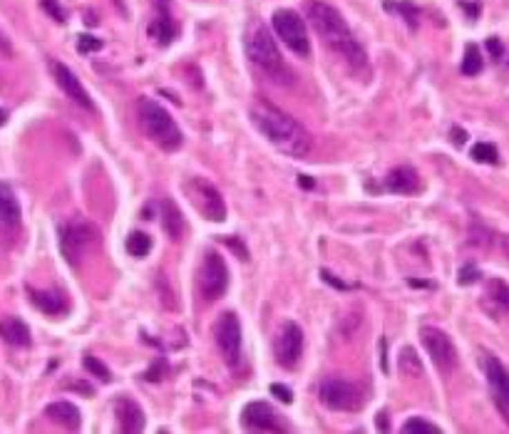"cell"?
I'll return each instance as SVG.
<instances>
[{
	"mask_svg": "<svg viewBox=\"0 0 509 434\" xmlns=\"http://www.w3.org/2000/svg\"><path fill=\"white\" fill-rule=\"evenodd\" d=\"M162 226L172 241H179V238H182L184 218H182V211L176 209V204L169 196H164V201H162Z\"/></svg>",
	"mask_w": 509,
	"mask_h": 434,
	"instance_id": "23",
	"label": "cell"
},
{
	"mask_svg": "<svg viewBox=\"0 0 509 434\" xmlns=\"http://www.w3.org/2000/svg\"><path fill=\"white\" fill-rule=\"evenodd\" d=\"M318 399L326 404L328 410L335 412H358L363 407V392L360 387L353 385L351 380L343 377H328L318 387Z\"/></svg>",
	"mask_w": 509,
	"mask_h": 434,
	"instance_id": "6",
	"label": "cell"
},
{
	"mask_svg": "<svg viewBox=\"0 0 509 434\" xmlns=\"http://www.w3.org/2000/svg\"><path fill=\"white\" fill-rule=\"evenodd\" d=\"M487 50H490V55L494 57V60H499V57H502V53H504L502 40H499V37H487Z\"/></svg>",
	"mask_w": 509,
	"mask_h": 434,
	"instance_id": "36",
	"label": "cell"
},
{
	"mask_svg": "<svg viewBox=\"0 0 509 434\" xmlns=\"http://www.w3.org/2000/svg\"><path fill=\"white\" fill-rule=\"evenodd\" d=\"M485 375H487V380H490L494 402H497L499 410L509 417V372L502 368V362H499L497 357L485 355Z\"/></svg>",
	"mask_w": 509,
	"mask_h": 434,
	"instance_id": "17",
	"label": "cell"
},
{
	"mask_svg": "<svg viewBox=\"0 0 509 434\" xmlns=\"http://www.w3.org/2000/svg\"><path fill=\"white\" fill-rule=\"evenodd\" d=\"M77 50L80 53H95V50H102V40L92 35H80L77 37Z\"/></svg>",
	"mask_w": 509,
	"mask_h": 434,
	"instance_id": "34",
	"label": "cell"
},
{
	"mask_svg": "<svg viewBox=\"0 0 509 434\" xmlns=\"http://www.w3.org/2000/svg\"><path fill=\"white\" fill-rule=\"evenodd\" d=\"M115 415H117V424H120L122 432H129V434H137L145 429V410H142L140 404L134 402L132 397H120L115 402Z\"/></svg>",
	"mask_w": 509,
	"mask_h": 434,
	"instance_id": "18",
	"label": "cell"
},
{
	"mask_svg": "<svg viewBox=\"0 0 509 434\" xmlns=\"http://www.w3.org/2000/svg\"><path fill=\"white\" fill-rule=\"evenodd\" d=\"M271 392L281 399V402H286V404L293 402V392L288 390V387H284V385H271Z\"/></svg>",
	"mask_w": 509,
	"mask_h": 434,
	"instance_id": "38",
	"label": "cell"
},
{
	"mask_svg": "<svg viewBox=\"0 0 509 434\" xmlns=\"http://www.w3.org/2000/svg\"><path fill=\"white\" fill-rule=\"evenodd\" d=\"M224 241H226V246H231V248H234V251H237L239 258L249 261V251H246V246H243V243H239V241H237V236H229V238H224Z\"/></svg>",
	"mask_w": 509,
	"mask_h": 434,
	"instance_id": "37",
	"label": "cell"
},
{
	"mask_svg": "<svg viewBox=\"0 0 509 434\" xmlns=\"http://www.w3.org/2000/svg\"><path fill=\"white\" fill-rule=\"evenodd\" d=\"M241 424L251 432H291L293 429L268 402L246 404L241 412Z\"/></svg>",
	"mask_w": 509,
	"mask_h": 434,
	"instance_id": "13",
	"label": "cell"
},
{
	"mask_svg": "<svg viewBox=\"0 0 509 434\" xmlns=\"http://www.w3.org/2000/svg\"><path fill=\"white\" fill-rule=\"evenodd\" d=\"M301 187H306V189L313 187V181H311V176H301Z\"/></svg>",
	"mask_w": 509,
	"mask_h": 434,
	"instance_id": "43",
	"label": "cell"
},
{
	"mask_svg": "<svg viewBox=\"0 0 509 434\" xmlns=\"http://www.w3.org/2000/svg\"><path fill=\"white\" fill-rule=\"evenodd\" d=\"M45 415L57 422L60 427L65 429H80V422H82V417H80V410L75 407L73 402H53L45 407Z\"/></svg>",
	"mask_w": 509,
	"mask_h": 434,
	"instance_id": "22",
	"label": "cell"
},
{
	"mask_svg": "<svg viewBox=\"0 0 509 434\" xmlns=\"http://www.w3.org/2000/svg\"><path fill=\"white\" fill-rule=\"evenodd\" d=\"M0 57H3V60H10L12 57V43H10V37L6 35L3 28H0Z\"/></svg>",
	"mask_w": 509,
	"mask_h": 434,
	"instance_id": "35",
	"label": "cell"
},
{
	"mask_svg": "<svg viewBox=\"0 0 509 434\" xmlns=\"http://www.w3.org/2000/svg\"><path fill=\"white\" fill-rule=\"evenodd\" d=\"M100 243V231L85 218H73L60 226V251L70 265H77Z\"/></svg>",
	"mask_w": 509,
	"mask_h": 434,
	"instance_id": "5",
	"label": "cell"
},
{
	"mask_svg": "<svg viewBox=\"0 0 509 434\" xmlns=\"http://www.w3.org/2000/svg\"><path fill=\"white\" fill-rule=\"evenodd\" d=\"M28 296H30V303L45 315H60L65 313V296L57 293V290H35L28 288Z\"/></svg>",
	"mask_w": 509,
	"mask_h": 434,
	"instance_id": "21",
	"label": "cell"
},
{
	"mask_svg": "<svg viewBox=\"0 0 509 434\" xmlns=\"http://www.w3.org/2000/svg\"><path fill=\"white\" fill-rule=\"evenodd\" d=\"M199 293L204 301H219L229 288V268L216 251H206L199 265Z\"/></svg>",
	"mask_w": 509,
	"mask_h": 434,
	"instance_id": "8",
	"label": "cell"
},
{
	"mask_svg": "<svg viewBox=\"0 0 509 434\" xmlns=\"http://www.w3.org/2000/svg\"><path fill=\"white\" fill-rule=\"evenodd\" d=\"M472 159L474 162H482V164H497V149L487 142H479V144L472 147Z\"/></svg>",
	"mask_w": 509,
	"mask_h": 434,
	"instance_id": "30",
	"label": "cell"
},
{
	"mask_svg": "<svg viewBox=\"0 0 509 434\" xmlns=\"http://www.w3.org/2000/svg\"><path fill=\"white\" fill-rule=\"evenodd\" d=\"M251 122L263 137L271 142L273 147L288 157L304 159L313 149V139H311L308 129L291 115H286L284 109L273 107L266 100H256L251 104Z\"/></svg>",
	"mask_w": 509,
	"mask_h": 434,
	"instance_id": "2",
	"label": "cell"
},
{
	"mask_svg": "<svg viewBox=\"0 0 509 434\" xmlns=\"http://www.w3.org/2000/svg\"><path fill=\"white\" fill-rule=\"evenodd\" d=\"M82 365H85V370H90V372L95 375V377H100V380H104V382L112 380V377H109V370L104 368V365L98 360V357L85 355V357H82Z\"/></svg>",
	"mask_w": 509,
	"mask_h": 434,
	"instance_id": "31",
	"label": "cell"
},
{
	"mask_svg": "<svg viewBox=\"0 0 509 434\" xmlns=\"http://www.w3.org/2000/svg\"><path fill=\"white\" fill-rule=\"evenodd\" d=\"M184 191H187V196L192 199L194 209L206 218V221L219 223V221H224V218H226L224 199H221V194H219L216 189L209 184V181L189 179L187 187H184Z\"/></svg>",
	"mask_w": 509,
	"mask_h": 434,
	"instance_id": "10",
	"label": "cell"
},
{
	"mask_svg": "<svg viewBox=\"0 0 509 434\" xmlns=\"http://www.w3.org/2000/svg\"><path fill=\"white\" fill-rule=\"evenodd\" d=\"M420 338H423L425 350H427V355L432 357V362H435V368L440 372L450 375L457 368V350L447 332L440 330V328L423 326L420 328Z\"/></svg>",
	"mask_w": 509,
	"mask_h": 434,
	"instance_id": "9",
	"label": "cell"
},
{
	"mask_svg": "<svg viewBox=\"0 0 509 434\" xmlns=\"http://www.w3.org/2000/svg\"><path fill=\"white\" fill-rule=\"evenodd\" d=\"M382 187L393 194H418L420 189H423V181H420L418 171L412 169V167H395V169L385 176Z\"/></svg>",
	"mask_w": 509,
	"mask_h": 434,
	"instance_id": "19",
	"label": "cell"
},
{
	"mask_svg": "<svg viewBox=\"0 0 509 434\" xmlns=\"http://www.w3.org/2000/svg\"><path fill=\"white\" fill-rule=\"evenodd\" d=\"M40 6H43L45 12L53 15L55 23H65V10L60 8V0H40Z\"/></svg>",
	"mask_w": 509,
	"mask_h": 434,
	"instance_id": "32",
	"label": "cell"
},
{
	"mask_svg": "<svg viewBox=\"0 0 509 434\" xmlns=\"http://www.w3.org/2000/svg\"><path fill=\"white\" fill-rule=\"evenodd\" d=\"M243 48H246L251 65L259 73L266 75L271 82H276V85H291L293 82L291 67L284 62L279 48H276V40L271 37V32L263 23L251 20L249 28H246V35H243Z\"/></svg>",
	"mask_w": 509,
	"mask_h": 434,
	"instance_id": "3",
	"label": "cell"
},
{
	"mask_svg": "<svg viewBox=\"0 0 509 434\" xmlns=\"http://www.w3.org/2000/svg\"><path fill=\"white\" fill-rule=\"evenodd\" d=\"M0 338L12 348H28L30 345V330L20 318L6 315V318H0Z\"/></svg>",
	"mask_w": 509,
	"mask_h": 434,
	"instance_id": "20",
	"label": "cell"
},
{
	"mask_svg": "<svg viewBox=\"0 0 509 434\" xmlns=\"http://www.w3.org/2000/svg\"><path fill=\"white\" fill-rule=\"evenodd\" d=\"M20 218H23V214H20L18 196L10 184L0 181V241L6 246H12L20 236V223H23Z\"/></svg>",
	"mask_w": 509,
	"mask_h": 434,
	"instance_id": "14",
	"label": "cell"
},
{
	"mask_svg": "<svg viewBox=\"0 0 509 434\" xmlns=\"http://www.w3.org/2000/svg\"><path fill=\"white\" fill-rule=\"evenodd\" d=\"M137 112H140V124L145 129V134L152 139L154 144L164 151H176L182 147L184 137L176 127V122L172 120V115L162 104H157L149 97H142L140 104H137Z\"/></svg>",
	"mask_w": 509,
	"mask_h": 434,
	"instance_id": "4",
	"label": "cell"
},
{
	"mask_svg": "<svg viewBox=\"0 0 509 434\" xmlns=\"http://www.w3.org/2000/svg\"><path fill=\"white\" fill-rule=\"evenodd\" d=\"M306 18H308L311 28L328 50H333L340 60L348 67H353L355 73H368V55H365L363 45L358 43L351 25L333 6H328L323 0H308L306 3Z\"/></svg>",
	"mask_w": 509,
	"mask_h": 434,
	"instance_id": "1",
	"label": "cell"
},
{
	"mask_svg": "<svg viewBox=\"0 0 509 434\" xmlns=\"http://www.w3.org/2000/svg\"><path fill=\"white\" fill-rule=\"evenodd\" d=\"M382 6L388 8V10L398 12V15H400V18L407 23V28H410V30H415V28H418L420 12H418V8L412 6L410 0H400V3H395V0H382Z\"/></svg>",
	"mask_w": 509,
	"mask_h": 434,
	"instance_id": "26",
	"label": "cell"
},
{
	"mask_svg": "<svg viewBox=\"0 0 509 434\" xmlns=\"http://www.w3.org/2000/svg\"><path fill=\"white\" fill-rule=\"evenodd\" d=\"M402 432L407 434H415V432H430V434H440L443 429L437 427V424L427 422V419H423V417H410L405 424H402Z\"/></svg>",
	"mask_w": 509,
	"mask_h": 434,
	"instance_id": "29",
	"label": "cell"
},
{
	"mask_svg": "<svg viewBox=\"0 0 509 434\" xmlns=\"http://www.w3.org/2000/svg\"><path fill=\"white\" fill-rule=\"evenodd\" d=\"M271 25H273V32L279 35V40H284V45L288 50H293L296 55L311 53L308 35H306V23L296 10H288V8L276 10L271 18Z\"/></svg>",
	"mask_w": 509,
	"mask_h": 434,
	"instance_id": "7",
	"label": "cell"
},
{
	"mask_svg": "<svg viewBox=\"0 0 509 434\" xmlns=\"http://www.w3.org/2000/svg\"><path fill=\"white\" fill-rule=\"evenodd\" d=\"M477 278H482V276H479V271L474 268V265H462L460 273H457V283L472 285V283H477Z\"/></svg>",
	"mask_w": 509,
	"mask_h": 434,
	"instance_id": "33",
	"label": "cell"
},
{
	"mask_svg": "<svg viewBox=\"0 0 509 434\" xmlns=\"http://www.w3.org/2000/svg\"><path fill=\"white\" fill-rule=\"evenodd\" d=\"M50 70H53L55 82H57V87H60L62 92H65V97H70V100H73L77 107L85 109V112H95V104H92L90 95H87V90L82 87V82H80L77 75H75L70 67L53 60L50 62Z\"/></svg>",
	"mask_w": 509,
	"mask_h": 434,
	"instance_id": "15",
	"label": "cell"
},
{
	"mask_svg": "<svg viewBox=\"0 0 509 434\" xmlns=\"http://www.w3.org/2000/svg\"><path fill=\"white\" fill-rule=\"evenodd\" d=\"M398 365H400V372L405 377H412V380H420L425 375L423 370V360L418 357V352L412 348H402L400 350V357H398Z\"/></svg>",
	"mask_w": 509,
	"mask_h": 434,
	"instance_id": "25",
	"label": "cell"
},
{
	"mask_svg": "<svg viewBox=\"0 0 509 434\" xmlns=\"http://www.w3.org/2000/svg\"><path fill=\"white\" fill-rule=\"evenodd\" d=\"M149 37L157 45H169L176 37V23L172 18L169 0H154V15L149 20Z\"/></svg>",
	"mask_w": 509,
	"mask_h": 434,
	"instance_id": "16",
	"label": "cell"
},
{
	"mask_svg": "<svg viewBox=\"0 0 509 434\" xmlns=\"http://www.w3.org/2000/svg\"><path fill=\"white\" fill-rule=\"evenodd\" d=\"M465 139H467V134L462 132V129H452V142H455L457 147L465 144Z\"/></svg>",
	"mask_w": 509,
	"mask_h": 434,
	"instance_id": "42",
	"label": "cell"
},
{
	"mask_svg": "<svg viewBox=\"0 0 509 434\" xmlns=\"http://www.w3.org/2000/svg\"><path fill=\"white\" fill-rule=\"evenodd\" d=\"M6 120H8V115H6V112H3V109H0V127L6 124Z\"/></svg>",
	"mask_w": 509,
	"mask_h": 434,
	"instance_id": "45",
	"label": "cell"
},
{
	"mask_svg": "<svg viewBox=\"0 0 509 434\" xmlns=\"http://www.w3.org/2000/svg\"><path fill=\"white\" fill-rule=\"evenodd\" d=\"M127 251L129 256H134V258H145L149 251H152V238L147 234H142V231H134V234H129L127 238Z\"/></svg>",
	"mask_w": 509,
	"mask_h": 434,
	"instance_id": "28",
	"label": "cell"
},
{
	"mask_svg": "<svg viewBox=\"0 0 509 434\" xmlns=\"http://www.w3.org/2000/svg\"><path fill=\"white\" fill-rule=\"evenodd\" d=\"M214 340L229 368H239L241 360V326L234 313H221L214 326Z\"/></svg>",
	"mask_w": 509,
	"mask_h": 434,
	"instance_id": "11",
	"label": "cell"
},
{
	"mask_svg": "<svg viewBox=\"0 0 509 434\" xmlns=\"http://www.w3.org/2000/svg\"><path fill=\"white\" fill-rule=\"evenodd\" d=\"M115 3H117V6H120V8H122V0H115Z\"/></svg>",
	"mask_w": 509,
	"mask_h": 434,
	"instance_id": "46",
	"label": "cell"
},
{
	"mask_svg": "<svg viewBox=\"0 0 509 434\" xmlns=\"http://www.w3.org/2000/svg\"><path fill=\"white\" fill-rule=\"evenodd\" d=\"M380 368L382 372H388V343L380 340Z\"/></svg>",
	"mask_w": 509,
	"mask_h": 434,
	"instance_id": "40",
	"label": "cell"
},
{
	"mask_svg": "<svg viewBox=\"0 0 509 434\" xmlns=\"http://www.w3.org/2000/svg\"><path fill=\"white\" fill-rule=\"evenodd\" d=\"M462 75H467V77H474V75L482 73V55H479L477 45H467L465 48V57H462V65H460Z\"/></svg>",
	"mask_w": 509,
	"mask_h": 434,
	"instance_id": "27",
	"label": "cell"
},
{
	"mask_svg": "<svg viewBox=\"0 0 509 434\" xmlns=\"http://www.w3.org/2000/svg\"><path fill=\"white\" fill-rule=\"evenodd\" d=\"M502 248H504V254L509 256V236H504L502 238Z\"/></svg>",
	"mask_w": 509,
	"mask_h": 434,
	"instance_id": "44",
	"label": "cell"
},
{
	"mask_svg": "<svg viewBox=\"0 0 509 434\" xmlns=\"http://www.w3.org/2000/svg\"><path fill=\"white\" fill-rule=\"evenodd\" d=\"M378 429H382V432H388V429H390L388 415H385V412H380V415H378Z\"/></svg>",
	"mask_w": 509,
	"mask_h": 434,
	"instance_id": "41",
	"label": "cell"
},
{
	"mask_svg": "<svg viewBox=\"0 0 509 434\" xmlns=\"http://www.w3.org/2000/svg\"><path fill=\"white\" fill-rule=\"evenodd\" d=\"M321 278H323V281H326V283L333 285V288H338V290H348V285L343 283V281H338V278H335L331 271H321Z\"/></svg>",
	"mask_w": 509,
	"mask_h": 434,
	"instance_id": "39",
	"label": "cell"
},
{
	"mask_svg": "<svg viewBox=\"0 0 509 434\" xmlns=\"http://www.w3.org/2000/svg\"><path fill=\"white\" fill-rule=\"evenodd\" d=\"M301 352H304V330L293 320H286L276 332V338H273L276 362L284 365V368H296V362L301 360Z\"/></svg>",
	"mask_w": 509,
	"mask_h": 434,
	"instance_id": "12",
	"label": "cell"
},
{
	"mask_svg": "<svg viewBox=\"0 0 509 434\" xmlns=\"http://www.w3.org/2000/svg\"><path fill=\"white\" fill-rule=\"evenodd\" d=\"M487 303H494V315L509 310V285L499 278H492L485 293V305Z\"/></svg>",
	"mask_w": 509,
	"mask_h": 434,
	"instance_id": "24",
	"label": "cell"
}]
</instances>
